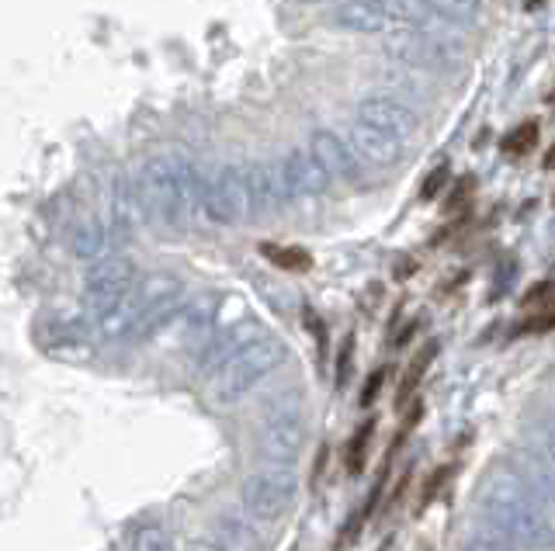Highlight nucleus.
<instances>
[{
	"instance_id": "nucleus-1",
	"label": "nucleus",
	"mask_w": 555,
	"mask_h": 551,
	"mask_svg": "<svg viewBox=\"0 0 555 551\" xmlns=\"http://www.w3.org/2000/svg\"><path fill=\"white\" fill-rule=\"evenodd\" d=\"M281 357H285V347L275 337L247 340V344L236 347L233 354H226L219 361L216 375L209 382V399L216 406H229V402L243 399L257 382H264L278 368Z\"/></svg>"
},
{
	"instance_id": "nucleus-2",
	"label": "nucleus",
	"mask_w": 555,
	"mask_h": 551,
	"mask_svg": "<svg viewBox=\"0 0 555 551\" xmlns=\"http://www.w3.org/2000/svg\"><path fill=\"white\" fill-rule=\"evenodd\" d=\"M139 198H143L146 212L160 222L181 219L184 205L191 198L188 167L177 156H153L146 160L143 174H139Z\"/></svg>"
},
{
	"instance_id": "nucleus-3",
	"label": "nucleus",
	"mask_w": 555,
	"mask_h": 551,
	"mask_svg": "<svg viewBox=\"0 0 555 551\" xmlns=\"http://www.w3.org/2000/svg\"><path fill=\"white\" fill-rule=\"evenodd\" d=\"M198 208H202L205 222L212 226H233L254 208V195H250V177L240 167H216L202 181L198 191Z\"/></svg>"
},
{
	"instance_id": "nucleus-4",
	"label": "nucleus",
	"mask_w": 555,
	"mask_h": 551,
	"mask_svg": "<svg viewBox=\"0 0 555 551\" xmlns=\"http://www.w3.org/2000/svg\"><path fill=\"white\" fill-rule=\"evenodd\" d=\"M295 503V472L285 461H264L243 486V506L261 524H275Z\"/></svg>"
},
{
	"instance_id": "nucleus-5",
	"label": "nucleus",
	"mask_w": 555,
	"mask_h": 551,
	"mask_svg": "<svg viewBox=\"0 0 555 551\" xmlns=\"http://www.w3.org/2000/svg\"><path fill=\"white\" fill-rule=\"evenodd\" d=\"M306 448V409L299 399H278L261 420V458L292 465Z\"/></svg>"
},
{
	"instance_id": "nucleus-6",
	"label": "nucleus",
	"mask_w": 555,
	"mask_h": 551,
	"mask_svg": "<svg viewBox=\"0 0 555 551\" xmlns=\"http://www.w3.org/2000/svg\"><path fill=\"white\" fill-rule=\"evenodd\" d=\"M132 285H136V264L129 257H101L84 278V299L94 312H101L111 302L125 299Z\"/></svg>"
},
{
	"instance_id": "nucleus-7",
	"label": "nucleus",
	"mask_w": 555,
	"mask_h": 551,
	"mask_svg": "<svg viewBox=\"0 0 555 551\" xmlns=\"http://www.w3.org/2000/svg\"><path fill=\"white\" fill-rule=\"evenodd\" d=\"M281 174H285L288 198H320L333 181L327 163L320 160V153L313 146H295L281 160Z\"/></svg>"
},
{
	"instance_id": "nucleus-8",
	"label": "nucleus",
	"mask_w": 555,
	"mask_h": 551,
	"mask_svg": "<svg viewBox=\"0 0 555 551\" xmlns=\"http://www.w3.org/2000/svg\"><path fill=\"white\" fill-rule=\"evenodd\" d=\"M358 118L368 125H379V129H386L389 136L396 139H410L413 132H417L420 125V115L410 108L406 101L399 98H389V94H372V98H365L358 104Z\"/></svg>"
},
{
	"instance_id": "nucleus-9",
	"label": "nucleus",
	"mask_w": 555,
	"mask_h": 551,
	"mask_svg": "<svg viewBox=\"0 0 555 551\" xmlns=\"http://www.w3.org/2000/svg\"><path fill=\"white\" fill-rule=\"evenodd\" d=\"M347 143H351L354 156H358L365 167H379L386 170L392 163L403 156V139L389 136L386 129H379V125H368L361 122V118H354L351 122V136H347Z\"/></svg>"
},
{
	"instance_id": "nucleus-10",
	"label": "nucleus",
	"mask_w": 555,
	"mask_h": 551,
	"mask_svg": "<svg viewBox=\"0 0 555 551\" xmlns=\"http://www.w3.org/2000/svg\"><path fill=\"white\" fill-rule=\"evenodd\" d=\"M333 25L344 28L351 35H379L389 25H399L396 11H392L389 0H347L337 14H333Z\"/></svg>"
},
{
	"instance_id": "nucleus-11",
	"label": "nucleus",
	"mask_w": 555,
	"mask_h": 551,
	"mask_svg": "<svg viewBox=\"0 0 555 551\" xmlns=\"http://www.w3.org/2000/svg\"><path fill=\"white\" fill-rule=\"evenodd\" d=\"M389 56H396L399 63L427 66V70H448V66L455 63V56L427 32L424 35L403 32V35H396V39H389Z\"/></svg>"
},
{
	"instance_id": "nucleus-12",
	"label": "nucleus",
	"mask_w": 555,
	"mask_h": 551,
	"mask_svg": "<svg viewBox=\"0 0 555 551\" xmlns=\"http://www.w3.org/2000/svg\"><path fill=\"white\" fill-rule=\"evenodd\" d=\"M139 312H143V302H136V299H132V292H129L125 299L111 302L108 309L94 312V333H98L101 340H118V337H125L129 330H136Z\"/></svg>"
},
{
	"instance_id": "nucleus-13",
	"label": "nucleus",
	"mask_w": 555,
	"mask_h": 551,
	"mask_svg": "<svg viewBox=\"0 0 555 551\" xmlns=\"http://www.w3.org/2000/svg\"><path fill=\"white\" fill-rule=\"evenodd\" d=\"M309 146H313L316 153H320V160L327 163V170L333 177H344V181H358V167H365V163L354 156L351 143H340L333 132H316L313 139H309Z\"/></svg>"
},
{
	"instance_id": "nucleus-14",
	"label": "nucleus",
	"mask_w": 555,
	"mask_h": 551,
	"mask_svg": "<svg viewBox=\"0 0 555 551\" xmlns=\"http://www.w3.org/2000/svg\"><path fill=\"white\" fill-rule=\"evenodd\" d=\"M105 250H108V229L101 226V222H77L73 226V233H70V253L77 260H101L105 257Z\"/></svg>"
},
{
	"instance_id": "nucleus-15",
	"label": "nucleus",
	"mask_w": 555,
	"mask_h": 551,
	"mask_svg": "<svg viewBox=\"0 0 555 551\" xmlns=\"http://www.w3.org/2000/svg\"><path fill=\"white\" fill-rule=\"evenodd\" d=\"M434 357H438V340H427V344L410 357V364H406V375H403L399 392H396V409H403L406 402L413 399V392H417V385L424 382V375H427V368L434 364Z\"/></svg>"
},
{
	"instance_id": "nucleus-16",
	"label": "nucleus",
	"mask_w": 555,
	"mask_h": 551,
	"mask_svg": "<svg viewBox=\"0 0 555 551\" xmlns=\"http://www.w3.org/2000/svg\"><path fill=\"white\" fill-rule=\"evenodd\" d=\"M261 257L268 260V264H275L278 271H288V274H306L309 267H313V253H306L302 247H281V243H261Z\"/></svg>"
},
{
	"instance_id": "nucleus-17",
	"label": "nucleus",
	"mask_w": 555,
	"mask_h": 551,
	"mask_svg": "<svg viewBox=\"0 0 555 551\" xmlns=\"http://www.w3.org/2000/svg\"><path fill=\"white\" fill-rule=\"evenodd\" d=\"M372 434H375V416H368V420L361 423L358 430H354L351 444H347V472H351V475H361V472H365L368 444H372Z\"/></svg>"
},
{
	"instance_id": "nucleus-18",
	"label": "nucleus",
	"mask_w": 555,
	"mask_h": 551,
	"mask_svg": "<svg viewBox=\"0 0 555 551\" xmlns=\"http://www.w3.org/2000/svg\"><path fill=\"white\" fill-rule=\"evenodd\" d=\"M538 143V122H521L517 129H510L503 136V153L507 156H528Z\"/></svg>"
},
{
	"instance_id": "nucleus-19",
	"label": "nucleus",
	"mask_w": 555,
	"mask_h": 551,
	"mask_svg": "<svg viewBox=\"0 0 555 551\" xmlns=\"http://www.w3.org/2000/svg\"><path fill=\"white\" fill-rule=\"evenodd\" d=\"M427 4H431L441 18H455V21H465L479 11V0H427Z\"/></svg>"
},
{
	"instance_id": "nucleus-20",
	"label": "nucleus",
	"mask_w": 555,
	"mask_h": 551,
	"mask_svg": "<svg viewBox=\"0 0 555 551\" xmlns=\"http://www.w3.org/2000/svg\"><path fill=\"white\" fill-rule=\"evenodd\" d=\"M472 191H476V177H458V184L448 191V201H444V212H462L465 205H469Z\"/></svg>"
},
{
	"instance_id": "nucleus-21",
	"label": "nucleus",
	"mask_w": 555,
	"mask_h": 551,
	"mask_svg": "<svg viewBox=\"0 0 555 551\" xmlns=\"http://www.w3.org/2000/svg\"><path fill=\"white\" fill-rule=\"evenodd\" d=\"M451 181V163H438V167L427 174V181L420 184V198L424 201H434L444 191V184Z\"/></svg>"
},
{
	"instance_id": "nucleus-22",
	"label": "nucleus",
	"mask_w": 555,
	"mask_h": 551,
	"mask_svg": "<svg viewBox=\"0 0 555 551\" xmlns=\"http://www.w3.org/2000/svg\"><path fill=\"white\" fill-rule=\"evenodd\" d=\"M552 295H555V281H542V285L531 288V292L524 295V299H521V309H524V312H542V309H549Z\"/></svg>"
},
{
	"instance_id": "nucleus-23",
	"label": "nucleus",
	"mask_w": 555,
	"mask_h": 551,
	"mask_svg": "<svg viewBox=\"0 0 555 551\" xmlns=\"http://www.w3.org/2000/svg\"><path fill=\"white\" fill-rule=\"evenodd\" d=\"M448 472H451V468H448V465H441L438 472H434L431 479H427V486L420 489V496H417V513H424L427 506L434 503V496L441 493V486H444V479H448Z\"/></svg>"
},
{
	"instance_id": "nucleus-24",
	"label": "nucleus",
	"mask_w": 555,
	"mask_h": 551,
	"mask_svg": "<svg viewBox=\"0 0 555 551\" xmlns=\"http://www.w3.org/2000/svg\"><path fill=\"white\" fill-rule=\"evenodd\" d=\"M420 416H424V402L417 399V402H413V406H410V413H406V420H403V430H399V434L392 437V451H399V444H403L406 437L413 434V427H417V420H420Z\"/></svg>"
},
{
	"instance_id": "nucleus-25",
	"label": "nucleus",
	"mask_w": 555,
	"mask_h": 551,
	"mask_svg": "<svg viewBox=\"0 0 555 551\" xmlns=\"http://www.w3.org/2000/svg\"><path fill=\"white\" fill-rule=\"evenodd\" d=\"M306 326H309V333L316 337V347H320V354H327V326H323L320 312L306 309Z\"/></svg>"
},
{
	"instance_id": "nucleus-26",
	"label": "nucleus",
	"mask_w": 555,
	"mask_h": 551,
	"mask_svg": "<svg viewBox=\"0 0 555 551\" xmlns=\"http://www.w3.org/2000/svg\"><path fill=\"white\" fill-rule=\"evenodd\" d=\"M351 354H354V337H347L344 354H340V364H337V389H344L347 378H351Z\"/></svg>"
},
{
	"instance_id": "nucleus-27",
	"label": "nucleus",
	"mask_w": 555,
	"mask_h": 551,
	"mask_svg": "<svg viewBox=\"0 0 555 551\" xmlns=\"http://www.w3.org/2000/svg\"><path fill=\"white\" fill-rule=\"evenodd\" d=\"M382 378H386V371H372V378L365 382V392H361V406H372V402L379 399Z\"/></svg>"
},
{
	"instance_id": "nucleus-28",
	"label": "nucleus",
	"mask_w": 555,
	"mask_h": 551,
	"mask_svg": "<svg viewBox=\"0 0 555 551\" xmlns=\"http://www.w3.org/2000/svg\"><path fill=\"white\" fill-rule=\"evenodd\" d=\"M542 167H545V170H555V143L549 146V150H545V160H542Z\"/></svg>"
},
{
	"instance_id": "nucleus-29",
	"label": "nucleus",
	"mask_w": 555,
	"mask_h": 551,
	"mask_svg": "<svg viewBox=\"0 0 555 551\" xmlns=\"http://www.w3.org/2000/svg\"><path fill=\"white\" fill-rule=\"evenodd\" d=\"M549 4V0H524V7H528V11H538V7H545Z\"/></svg>"
},
{
	"instance_id": "nucleus-30",
	"label": "nucleus",
	"mask_w": 555,
	"mask_h": 551,
	"mask_svg": "<svg viewBox=\"0 0 555 551\" xmlns=\"http://www.w3.org/2000/svg\"><path fill=\"white\" fill-rule=\"evenodd\" d=\"M302 4H323V0H302Z\"/></svg>"
},
{
	"instance_id": "nucleus-31",
	"label": "nucleus",
	"mask_w": 555,
	"mask_h": 551,
	"mask_svg": "<svg viewBox=\"0 0 555 551\" xmlns=\"http://www.w3.org/2000/svg\"><path fill=\"white\" fill-rule=\"evenodd\" d=\"M552 201H555V198H552Z\"/></svg>"
}]
</instances>
